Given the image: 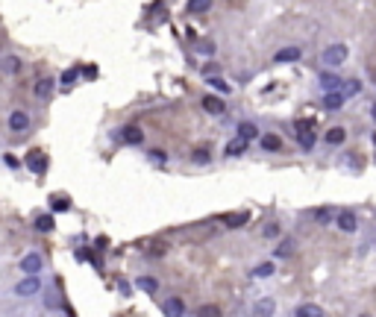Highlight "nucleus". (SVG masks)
Returning <instances> with one entry per match:
<instances>
[{
	"instance_id": "nucleus-16",
	"label": "nucleus",
	"mask_w": 376,
	"mask_h": 317,
	"mask_svg": "<svg viewBox=\"0 0 376 317\" xmlns=\"http://www.w3.org/2000/svg\"><path fill=\"white\" fill-rule=\"evenodd\" d=\"M338 229L341 232H356V215L353 212H338Z\"/></svg>"
},
{
	"instance_id": "nucleus-32",
	"label": "nucleus",
	"mask_w": 376,
	"mask_h": 317,
	"mask_svg": "<svg viewBox=\"0 0 376 317\" xmlns=\"http://www.w3.org/2000/svg\"><path fill=\"white\" fill-rule=\"evenodd\" d=\"M77 77H80V71H77V68L65 71V74H62V85H65V88H68V85H74V79H77Z\"/></svg>"
},
{
	"instance_id": "nucleus-9",
	"label": "nucleus",
	"mask_w": 376,
	"mask_h": 317,
	"mask_svg": "<svg viewBox=\"0 0 376 317\" xmlns=\"http://www.w3.org/2000/svg\"><path fill=\"white\" fill-rule=\"evenodd\" d=\"M253 317H274L277 315V303L271 300V297H265V300H259L256 306H253Z\"/></svg>"
},
{
	"instance_id": "nucleus-14",
	"label": "nucleus",
	"mask_w": 376,
	"mask_h": 317,
	"mask_svg": "<svg viewBox=\"0 0 376 317\" xmlns=\"http://www.w3.org/2000/svg\"><path fill=\"white\" fill-rule=\"evenodd\" d=\"M253 138H259V127L256 124H250V121H244V124H238V141H253ZM262 141V138H259Z\"/></svg>"
},
{
	"instance_id": "nucleus-27",
	"label": "nucleus",
	"mask_w": 376,
	"mask_h": 317,
	"mask_svg": "<svg viewBox=\"0 0 376 317\" xmlns=\"http://www.w3.org/2000/svg\"><path fill=\"white\" fill-rule=\"evenodd\" d=\"M186 9H188V12H194V15H200V12H209V9H212V0H191Z\"/></svg>"
},
{
	"instance_id": "nucleus-24",
	"label": "nucleus",
	"mask_w": 376,
	"mask_h": 317,
	"mask_svg": "<svg viewBox=\"0 0 376 317\" xmlns=\"http://www.w3.org/2000/svg\"><path fill=\"white\" fill-rule=\"evenodd\" d=\"M344 91H338V94H326L323 97V106H326V109H341V106H344Z\"/></svg>"
},
{
	"instance_id": "nucleus-20",
	"label": "nucleus",
	"mask_w": 376,
	"mask_h": 317,
	"mask_svg": "<svg viewBox=\"0 0 376 317\" xmlns=\"http://www.w3.org/2000/svg\"><path fill=\"white\" fill-rule=\"evenodd\" d=\"M50 91H53V79H50V77H41V79L35 82V97H41V100H44Z\"/></svg>"
},
{
	"instance_id": "nucleus-37",
	"label": "nucleus",
	"mask_w": 376,
	"mask_h": 317,
	"mask_svg": "<svg viewBox=\"0 0 376 317\" xmlns=\"http://www.w3.org/2000/svg\"><path fill=\"white\" fill-rule=\"evenodd\" d=\"M150 161H153V164H165V161H168V153H162V150H150Z\"/></svg>"
},
{
	"instance_id": "nucleus-13",
	"label": "nucleus",
	"mask_w": 376,
	"mask_h": 317,
	"mask_svg": "<svg viewBox=\"0 0 376 317\" xmlns=\"http://www.w3.org/2000/svg\"><path fill=\"white\" fill-rule=\"evenodd\" d=\"M300 56H303V50H300L297 44H291V47H282V50H277V56H274V59L282 65V62H297Z\"/></svg>"
},
{
	"instance_id": "nucleus-33",
	"label": "nucleus",
	"mask_w": 376,
	"mask_h": 317,
	"mask_svg": "<svg viewBox=\"0 0 376 317\" xmlns=\"http://www.w3.org/2000/svg\"><path fill=\"white\" fill-rule=\"evenodd\" d=\"M314 218H317V221H320V223L332 221V218H335V221H338V215H335V212H332V209H320V212H317V215H314Z\"/></svg>"
},
{
	"instance_id": "nucleus-40",
	"label": "nucleus",
	"mask_w": 376,
	"mask_h": 317,
	"mask_svg": "<svg viewBox=\"0 0 376 317\" xmlns=\"http://www.w3.org/2000/svg\"><path fill=\"white\" fill-rule=\"evenodd\" d=\"M3 161H6V167H18V158H15V156H9V153L3 156Z\"/></svg>"
},
{
	"instance_id": "nucleus-38",
	"label": "nucleus",
	"mask_w": 376,
	"mask_h": 317,
	"mask_svg": "<svg viewBox=\"0 0 376 317\" xmlns=\"http://www.w3.org/2000/svg\"><path fill=\"white\" fill-rule=\"evenodd\" d=\"M209 82H212V88H218L220 94H226V91H229V85H226V82H223V79H220V77H212V79H209Z\"/></svg>"
},
{
	"instance_id": "nucleus-7",
	"label": "nucleus",
	"mask_w": 376,
	"mask_h": 317,
	"mask_svg": "<svg viewBox=\"0 0 376 317\" xmlns=\"http://www.w3.org/2000/svg\"><path fill=\"white\" fill-rule=\"evenodd\" d=\"M9 129H12V132H27V129H30V112H24V109L12 112V115H9Z\"/></svg>"
},
{
	"instance_id": "nucleus-30",
	"label": "nucleus",
	"mask_w": 376,
	"mask_h": 317,
	"mask_svg": "<svg viewBox=\"0 0 376 317\" xmlns=\"http://www.w3.org/2000/svg\"><path fill=\"white\" fill-rule=\"evenodd\" d=\"M359 91H362V82H359V79H350L344 85V97H356Z\"/></svg>"
},
{
	"instance_id": "nucleus-25",
	"label": "nucleus",
	"mask_w": 376,
	"mask_h": 317,
	"mask_svg": "<svg viewBox=\"0 0 376 317\" xmlns=\"http://www.w3.org/2000/svg\"><path fill=\"white\" fill-rule=\"evenodd\" d=\"M247 221H250V215H247V212H241V215H226V218H223V223H226L229 229H235V226H244Z\"/></svg>"
},
{
	"instance_id": "nucleus-26",
	"label": "nucleus",
	"mask_w": 376,
	"mask_h": 317,
	"mask_svg": "<svg viewBox=\"0 0 376 317\" xmlns=\"http://www.w3.org/2000/svg\"><path fill=\"white\" fill-rule=\"evenodd\" d=\"M135 285L141 288V291H147V294H156L159 291V282H156V276H141Z\"/></svg>"
},
{
	"instance_id": "nucleus-43",
	"label": "nucleus",
	"mask_w": 376,
	"mask_h": 317,
	"mask_svg": "<svg viewBox=\"0 0 376 317\" xmlns=\"http://www.w3.org/2000/svg\"><path fill=\"white\" fill-rule=\"evenodd\" d=\"M359 317H371V315H359Z\"/></svg>"
},
{
	"instance_id": "nucleus-15",
	"label": "nucleus",
	"mask_w": 376,
	"mask_h": 317,
	"mask_svg": "<svg viewBox=\"0 0 376 317\" xmlns=\"http://www.w3.org/2000/svg\"><path fill=\"white\" fill-rule=\"evenodd\" d=\"M203 109H206V112H209V115H223V112H226V106H223V100H220V97H203Z\"/></svg>"
},
{
	"instance_id": "nucleus-41",
	"label": "nucleus",
	"mask_w": 376,
	"mask_h": 317,
	"mask_svg": "<svg viewBox=\"0 0 376 317\" xmlns=\"http://www.w3.org/2000/svg\"><path fill=\"white\" fill-rule=\"evenodd\" d=\"M371 115H374V121H376V103H374V106H371Z\"/></svg>"
},
{
	"instance_id": "nucleus-19",
	"label": "nucleus",
	"mask_w": 376,
	"mask_h": 317,
	"mask_svg": "<svg viewBox=\"0 0 376 317\" xmlns=\"http://www.w3.org/2000/svg\"><path fill=\"white\" fill-rule=\"evenodd\" d=\"M297 317H326V312L320 309V306H312V303H306V306H300L297 312H294Z\"/></svg>"
},
{
	"instance_id": "nucleus-23",
	"label": "nucleus",
	"mask_w": 376,
	"mask_h": 317,
	"mask_svg": "<svg viewBox=\"0 0 376 317\" xmlns=\"http://www.w3.org/2000/svg\"><path fill=\"white\" fill-rule=\"evenodd\" d=\"M53 226H56V223H53V218H50V215H41V218H35V232H44V235H47V232H53Z\"/></svg>"
},
{
	"instance_id": "nucleus-21",
	"label": "nucleus",
	"mask_w": 376,
	"mask_h": 317,
	"mask_svg": "<svg viewBox=\"0 0 376 317\" xmlns=\"http://www.w3.org/2000/svg\"><path fill=\"white\" fill-rule=\"evenodd\" d=\"M268 153H277V150H282V141L277 138V135H262V141H259Z\"/></svg>"
},
{
	"instance_id": "nucleus-11",
	"label": "nucleus",
	"mask_w": 376,
	"mask_h": 317,
	"mask_svg": "<svg viewBox=\"0 0 376 317\" xmlns=\"http://www.w3.org/2000/svg\"><path fill=\"white\" fill-rule=\"evenodd\" d=\"M27 167H30L32 173H44L47 170V156L41 150H32L30 156H27Z\"/></svg>"
},
{
	"instance_id": "nucleus-2",
	"label": "nucleus",
	"mask_w": 376,
	"mask_h": 317,
	"mask_svg": "<svg viewBox=\"0 0 376 317\" xmlns=\"http://www.w3.org/2000/svg\"><path fill=\"white\" fill-rule=\"evenodd\" d=\"M138 250L147 255V258H162V255L168 253V244L165 241H153V238H144V241H138Z\"/></svg>"
},
{
	"instance_id": "nucleus-6",
	"label": "nucleus",
	"mask_w": 376,
	"mask_h": 317,
	"mask_svg": "<svg viewBox=\"0 0 376 317\" xmlns=\"http://www.w3.org/2000/svg\"><path fill=\"white\" fill-rule=\"evenodd\" d=\"M41 291V279L38 276H27V279H21L18 285H15V294L18 297H32V294H38Z\"/></svg>"
},
{
	"instance_id": "nucleus-28",
	"label": "nucleus",
	"mask_w": 376,
	"mask_h": 317,
	"mask_svg": "<svg viewBox=\"0 0 376 317\" xmlns=\"http://www.w3.org/2000/svg\"><path fill=\"white\" fill-rule=\"evenodd\" d=\"M191 161H194V164H209V161H212V153H209L206 147H197V150L191 153Z\"/></svg>"
},
{
	"instance_id": "nucleus-35",
	"label": "nucleus",
	"mask_w": 376,
	"mask_h": 317,
	"mask_svg": "<svg viewBox=\"0 0 376 317\" xmlns=\"http://www.w3.org/2000/svg\"><path fill=\"white\" fill-rule=\"evenodd\" d=\"M197 53L212 56V53H215V44H212V41H200V44H197Z\"/></svg>"
},
{
	"instance_id": "nucleus-31",
	"label": "nucleus",
	"mask_w": 376,
	"mask_h": 317,
	"mask_svg": "<svg viewBox=\"0 0 376 317\" xmlns=\"http://www.w3.org/2000/svg\"><path fill=\"white\" fill-rule=\"evenodd\" d=\"M262 235H265V238H280V235H282L280 223H268V226H265V232H262Z\"/></svg>"
},
{
	"instance_id": "nucleus-22",
	"label": "nucleus",
	"mask_w": 376,
	"mask_h": 317,
	"mask_svg": "<svg viewBox=\"0 0 376 317\" xmlns=\"http://www.w3.org/2000/svg\"><path fill=\"white\" fill-rule=\"evenodd\" d=\"M274 270H277L274 261H262V264L253 270V276H256V279H268V276H274Z\"/></svg>"
},
{
	"instance_id": "nucleus-8",
	"label": "nucleus",
	"mask_w": 376,
	"mask_h": 317,
	"mask_svg": "<svg viewBox=\"0 0 376 317\" xmlns=\"http://www.w3.org/2000/svg\"><path fill=\"white\" fill-rule=\"evenodd\" d=\"M162 312H165V317H183L186 315V303L180 297H171V300L162 303Z\"/></svg>"
},
{
	"instance_id": "nucleus-39",
	"label": "nucleus",
	"mask_w": 376,
	"mask_h": 317,
	"mask_svg": "<svg viewBox=\"0 0 376 317\" xmlns=\"http://www.w3.org/2000/svg\"><path fill=\"white\" fill-rule=\"evenodd\" d=\"M83 77H86V79H94V77H97V68H94V65H89V68L83 71Z\"/></svg>"
},
{
	"instance_id": "nucleus-36",
	"label": "nucleus",
	"mask_w": 376,
	"mask_h": 317,
	"mask_svg": "<svg viewBox=\"0 0 376 317\" xmlns=\"http://www.w3.org/2000/svg\"><path fill=\"white\" fill-rule=\"evenodd\" d=\"M238 153H244V141H232L226 147V156H238Z\"/></svg>"
},
{
	"instance_id": "nucleus-42",
	"label": "nucleus",
	"mask_w": 376,
	"mask_h": 317,
	"mask_svg": "<svg viewBox=\"0 0 376 317\" xmlns=\"http://www.w3.org/2000/svg\"><path fill=\"white\" fill-rule=\"evenodd\" d=\"M374 147H376V132H374Z\"/></svg>"
},
{
	"instance_id": "nucleus-5",
	"label": "nucleus",
	"mask_w": 376,
	"mask_h": 317,
	"mask_svg": "<svg viewBox=\"0 0 376 317\" xmlns=\"http://www.w3.org/2000/svg\"><path fill=\"white\" fill-rule=\"evenodd\" d=\"M118 138L124 144H141L144 141V132H141V127H135V124H126V127L118 129Z\"/></svg>"
},
{
	"instance_id": "nucleus-3",
	"label": "nucleus",
	"mask_w": 376,
	"mask_h": 317,
	"mask_svg": "<svg viewBox=\"0 0 376 317\" xmlns=\"http://www.w3.org/2000/svg\"><path fill=\"white\" fill-rule=\"evenodd\" d=\"M344 85H347V82L338 77V74H329V71H323V74H320V88H323L326 94H338Z\"/></svg>"
},
{
	"instance_id": "nucleus-29",
	"label": "nucleus",
	"mask_w": 376,
	"mask_h": 317,
	"mask_svg": "<svg viewBox=\"0 0 376 317\" xmlns=\"http://www.w3.org/2000/svg\"><path fill=\"white\" fill-rule=\"evenodd\" d=\"M50 206H53V212H68V209H71V200H68V197H53Z\"/></svg>"
},
{
	"instance_id": "nucleus-4",
	"label": "nucleus",
	"mask_w": 376,
	"mask_h": 317,
	"mask_svg": "<svg viewBox=\"0 0 376 317\" xmlns=\"http://www.w3.org/2000/svg\"><path fill=\"white\" fill-rule=\"evenodd\" d=\"M297 141H300V147H303V150H312V147H314V129H312V124L297 121Z\"/></svg>"
},
{
	"instance_id": "nucleus-12",
	"label": "nucleus",
	"mask_w": 376,
	"mask_h": 317,
	"mask_svg": "<svg viewBox=\"0 0 376 317\" xmlns=\"http://www.w3.org/2000/svg\"><path fill=\"white\" fill-rule=\"evenodd\" d=\"M0 68H3V74H18L21 68H24V62H21V56H15V53H6L3 59H0Z\"/></svg>"
},
{
	"instance_id": "nucleus-10",
	"label": "nucleus",
	"mask_w": 376,
	"mask_h": 317,
	"mask_svg": "<svg viewBox=\"0 0 376 317\" xmlns=\"http://www.w3.org/2000/svg\"><path fill=\"white\" fill-rule=\"evenodd\" d=\"M41 264H44V258H41L38 253H30V255H24V258H21V270H24V273H30V276H35V273L41 270Z\"/></svg>"
},
{
	"instance_id": "nucleus-18",
	"label": "nucleus",
	"mask_w": 376,
	"mask_h": 317,
	"mask_svg": "<svg viewBox=\"0 0 376 317\" xmlns=\"http://www.w3.org/2000/svg\"><path fill=\"white\" fill-rule=\"evenodd\" d=\"M344 138H347V129L344 127H332L329 132H326V144H332V147L344 144Z\"/></svg>"
},
{
	"instance_id": "nucleus-17",
	"label": "nucleus",
	"mask_w": 376,
	"mask_h": 317,
	"mask_svg": "<svg viewBox=\"0 0 376 317\" xmlns=\"http://www.w3.org/2000/svg\"><path fill=\"white\" fill-rule=\"evenodd\" d=\"M297 253V241L294 238H285V241H280V247H277V258H285V255H294Z\"/></svg>"
},
{
	"instance_id": "nucleus-1",
	"label": "nucleus",
	"mask_w": 376,
	"mask_h": 317,
	"mask_svg": "<svg viewBox=\"0 0 376 317\" xmlns=\"http://www.w3.org/2000/svg\"><path fill=\"white\" fill-rule=\"evenodd\" d=\"M347 44H329L326 50H323V65H329V68H338V65L347 59Z\"/></svg>"
},
{
	"instance_id": "nucleus-34",
	"label": "nucleus",
	"mask_w": 376,
	"mask_h": 317,
	"mask_svg": "<svg viewBox=\"0 0 376 317\" xmlns=\"http://www.w3.org/2000/svg\"><path fill=\"white\" fill-rule=\"evenodd\" d=\"M197 317H220V312L215 306H203V309H197Z\"/></svg>"
}]
</instances>
